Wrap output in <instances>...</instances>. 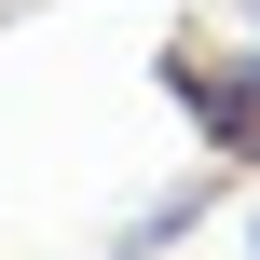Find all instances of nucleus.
Segmentation results:
<instances>
[{"label":"nucleus","instance_id":"f03ea898","mask_svg":"<svg viewBox=\"0 0 260 260\" xmlns=\"http://www.w3.org/2000/svg\"><path fill=\"white\" fill-rule=\"evenodd\" d=\"M247 260H260V206H247Z\"/></svg>","mask_w":260,"mask_h":260},{"label":"nucleus","instance_id":"f257e3e1","mask_svg":"<svg viewBox=\"0 0 260 260\" xmlns=\"http://www.w3.org/2000/svg\"><path fill=\"white\" fill-rule=\"evenodd\" d=\"M206 206H219V165H192V178H165V192H151V206H137L123 233H110V260H165L178 233H206Z\"/></svg>","mask_w":260,"mask_h":260}]
</instances>
